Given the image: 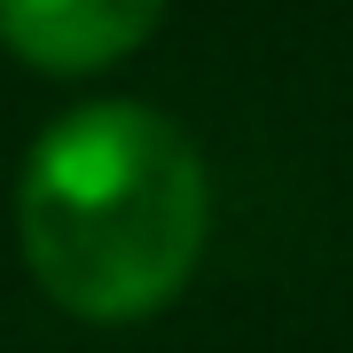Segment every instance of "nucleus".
<instances>
[{
	"instance_id": "f257e3e1",
	"label": "nucleus",
	"mask_w": 353,
	"mask_h": 353,
	"mask_svg": "<svg viewBox=\"0 0 353 353\" xmlns=\"http://www.w3.org/2000/svg\"><path fill=\"white\" fill-rule=\"evenodd\" d=\"M196 141L141 102H87L39 134L16 189V243L32 283L63 314L134 322L157 314L204 252Z\"/></svg>"
},
{
	"instance_id": "f03ea898",
	"label": "nucleus",
	"mask_w": 353,
	"mask_h": 353,
	"mask_svg": "<svg viewBox=\"0 0 353 353\" xmlns=\"http://www.w3.org/2000/svg\"><path fill=\"white\" fill-rule=\"evenodd\" d=\"M165 0H0V39L32 71H102L157 32Z\"/></svg>"
}]
</instances>
